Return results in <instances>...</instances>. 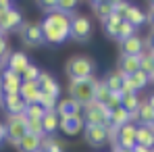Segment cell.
<instances>
[{"label":"cell","instance_id":"obj_1","mask_svg":"<svg viewBox=\"0 0 154 152\" xmlns=\"http://www.w3.org/2000/svg\"><path fill=\"white\" fill-rule=\"evenodd\" d=\"M42 29V38H44V44H50V46H58L63 42L69 40V31H71V17L65 15V13H58V11H52L46 13L44 21L40 23Z\"/></svg>","mask_w":154,"mask_h":152},{"label":"cell","instance_id":"obj_2","mask_svg":"<svg viewBox=\"0 0 154 152\" xmlns=\"http://www.w3.org/2000/svg\"><path fill=\"white\" fill-rule=\"evenodd\" d=\"M94 71H96V63H94V58H90L88 54H73V56L65 63V73L69 75L71 81H79V79L94 77Z\"/></svg>","mask_w":154,"mask_h":152},{"label":"cell","instance_id":"obj_3","mask_svg":"<svg viewBox=\"0 0 154 152\" xmlns=\"http://www.w3.org/2000/svg\"><path fill=\"white\" fill-rule=\"evenodd\" d=\"M83 123L85 125H98V127H110V110L104 106V104H98V102H88L83 106Z\"/></svg>","mask_w":154,"mask_h":152},{"label":"cell","instance_id":"obj_4","mask_svg":"<svg viewBox=\"0 0 154 152\" xmlns=\"http://www.w3.org/2000/svg\"><path fill=\"white\" fill-rule=\"evenodd\" d=\"M96 77H88V79H79V81H71L69 83V92L71 98L79 102L81 106H85L88 102L94 100V90H96Z\"/></svg>","mask_w":154,"mask_h":152},{"label":"cell","instance_id":"obj_5","mask_svg":"<svg viewBox=\"0 0 154 152\" xmlns=\"http://www.w3.org/2000/svg\"><path fill=\"white\" fill-rule=\"evenodd\" d=\"M6 125V142L13 146H19V142L25 135V115H8V123Z\"/></svg>","mask_w":154,"mask_h":152},{"label":"cell","instance_id":"obj_6","mask_svg":"<svg viewBox=\"0 0 154 152\" xmlns=\"http://www.w3.org/2000/svg\"><path fill=\"white\" fill-rule=\"evenodd\" d=\"M94 27L92 21L85 17V15H75L71 17V31H69V38H73L77 42H88L90 36H92Z\"/></svg>","mask_w":154,"mask_h":152},{"label":"cell","instance_id":"obj_7","mask_svg":"<svg viewBox=\"0 0 154 152\" xmlns=\"http://www.w3.org/2000/svg\"><path fill=\"white\" fill-rule=\"evenodd\" d=\"M21 75H17L15 71L6 69L0 73V96H13V94H19V88H21Z\"/></svg>","mask_w":154,"mask_h":152},{"label":"cell","instance_id":"obj_8","mask_svg":"<svg viewBox=\"0 0 154 152\" xmlns=\"http://www.w3.org/2000/svg\"><path fill=\"white\" fill-rule=\"evenodd\" d=\"M23 25V15L19 8H8V11H0V31L8 33V31H17Z\"/></svg>","mask_w":154,"mask_h":152},{"label":"cell","instance_id":"obj_9","mask_svg":"<svg viewBox=\"0 0 154 152\" xmlns=\"http://www.w3.org/2000/svg\"><path fill=\"white\" fill-rule=\"evenodd\" d=\"M135 129H137L135 123H125V125H121L117 129V133H115V146H121V148L131 150V148L135 146Z\"/></svg>","mask_w":154,"mask_h":152},{"label":"cell","instance_id":"obj_10","mask_svg":"<svg viewBox=\"0 0 154 152\" xmlns=\"http://www.w3.org/2000/svg\"><path fill=\"white\" fill-rule=\"evenodd\" d=\"M83 140L94 146V148H100L108 142V129L106 127H98V125H85L83 127Z\"/></svg>","mask_w":154,"mask_h":152},{"label":"cell","instance_id":"obj_11","mask_svg":"<svg viewBox=\"0 0 154 152\" xmlns=\"http://www.w3.org/2000/svg\"><path fill=\"white\" fill-rule=\"evenodd\" d=\"M21 42H23L25 46H29V48L44 44L40 23H23V25H21Z\"/></svg>","mask_w":154,"mask_h":152},{"label":"cell","instance_id":"obj_12","mask_svg":"<svg viewBox=\"0 0 154 152\" xmlns=\"http://www.w3.org/2000/svg\"><path fill=\"white\" fill-rule=\"evenodd\" d=\"M83 119H81V115H73V117H60L58 119V129L65 133V135H69V138H73L77 133H81L83 131Z\"/></svg>","mask_w":154,"mask_h":152},{"label":"cell","instance_id":"obj_13","mask_svg":"<svg viewBox=\"0 0 154 152\" xmlns=\"http://www.w3.org/2000/svg\"><path fill=\"white\" fill-rule=\"evenodd\" d=\"M81 110H83V106L75 102L71 96L69 98H63V100L56 102V108H54V113L58 115V119L60 117H73V115H81Z\"/></svg>","mask_w":154,"mask_h":152},{"label":"cell","instance_id":"obj_14","mask_svg":"<svg viewBox=\"0 0 154 152\" xmlns=\"http://www.w3.org/2000/svg\"><path fill=\"white\" fill-rule=\"evenodd\" d=\"M38 85H40V92H44V94H48V96H54V98L58 100L60 85H58V81H56L50 73L42 71V73H40V77H38Z\"/></svg>","mask_w":154,"mask_h":152},{"label":"cell","instance_id":"obj_15","mask_svg":"<svg viewBox=\"0 0 154 152\" xmlns=\"http://www.w3.org/2000/svg\"><path fill=\"white\" fill-rule=\"evenodd\" d=\"M27 65H29V56L25 52H11V56L6 58V69L15 71L17 75H23Z\"/></svg>","mask_w":154,"mask_h":152},{"label":"cell","instance_id":"obj_16","mask_svg":"<svg viewBox=\"0 0 154 152\" xmlns=\"http://www.w3.org/2000/svg\"><path fill=\"white\" fill-rule=\"evenodd\" d=\"M2 106L6 108V115H23L27 104L19 94H13V96H2Z\"/></svg>","mask_w":154,"mask_h":152},{"label":"cell","instance_id":"obj_17","mask_svg":"<svg viewBox=\"0 0 154 152\" xmlns=\"http://www.w3.org/2000/svg\"><path fill=\"white\" fill-rule=\"evenodd\" d=\"M121 52L125 56H137L144 52V40L140 36H131L129 40H123L121 42Z\"/></svg>","mask_w":154,"mask_h":152},{"label":"cell","instance_id":"obj_18","mask_svg":"<svg viewBox=\"0 0 154 152\" xmlns=\"http://www.w3.org/2000/svg\"><path fill=\"white\" fill-rule=\"evenodd\" d=\"M135 144L144 148H154V131L150 125H137L135 129Z\"/></svg>","mask_w":154,"mask_h":152},{"label":"cell","instance_id":"obj_19","mask_svg":"<svg viewBox=\"0 0 154 152\" xmlns=\"http://www.w3.org/2000/svg\"><path fill=\"white\" fill-rule=\"evenodd\" d=\"M40 94V85L38 81H21V88H19V96L25 100V104H33L35 98Z\"/></svg>","mask_w":154,"mask_h":152},{"label":"cell","instance_id":"obj_20","mask_svg":"<svg viewBox=\"0 0 154 152\" xmlns=\"http://www.w3.org/2000/svg\"><path fill=\"white\" fill-rule=\"evenodd\" d=\"M123 21H127L129 25H133L135 29H137L140 25L146 23V15L142 13L140 6H133V4H131V6L127 8V13H125V17H123Z\"/></svg>","mask_w":154,"mask_h":152},{"label":"cell","instance_id":"obj_21","mask_svg":"<svg viewBox=\"0 0 154 152\" xmlns=\"http://www.w3.org/2000/svg\"><path fill=\"white\" fill-rule=\"evenodd\" d=\"M125 79H127V75L117 69V71H112V73H108V75L104 77V85H106L110 92H121V85H123Z\"/></svg>","mask_w":154,"mask_h":152},{"label":"cell","instance_id":"obj_22","mask_svg":"<svg viewBox=\"0 0 154 152\" xmlns=\"http://www.w3.org/2000/svg\"><path fill=\"white\" fill-rule=\"evenodd\" d=\"M119 71L121 73H125V75H133V73H137L140 71V60H137V56H121V60H119Z\"/></svg>","mask_w":154,"mask_h":152},{"label":"cell","instance_id":"obj_23","mask_svg":"<svg viewBox=\"0 0 154 152\" xmlns=\"http://www.w3.org/2000/svg\"><path fill=\"white\" fill-rule=\"evenodd\" d=\"M42 129H44V138H50L52 133L58 129V115L50 110V113H46L44 117H42Z\"/></svg>","mask_w":154,"mask_h":152},{"label":"cell","instance_id":"obj_24","mask_svg":"<svg viewBox=\"0 0 154 152\" xmlns=\"http://www.w3.org/2000/svg\"><path fill=\"white\" fill-rule=\"evenodd\" d=\"M125 123H131V115H129L123 106H119V108L110 110V127L119 129V127L125 125Z\"/></svg>","mask_w":154,"mask_h":152},{"label":"cell","instance_id":"obj_25","mask_svg":"<svg viewBox=\"0 0 154 152\" xmlns=\"http://www.w3.org/2000/svg\"><path fill=\"white\" fill-rule=\"evenodd\" d=\"M121 106L131 115V119H137V106H140V96L137 94H121Z\"/></svg>","mask_w":154,"mask_h":152},{"label":"cell","instance_id":"obj_26","mask_svg":"<svg viewBox=\"0 0 154 152\" xmlns=\"http://www.w3.org/2000/svg\"><path fill=\"white\" fill-rule=\"evenodd\" d=\"M135 117L140 119V123H142V125H150V123L154 121V108L148 104V102L140 100V106H137Z\"/></svg>","mask_w":154,"mask_h":152},{"label":"cell","instance_id":"obj_27","mask_svg":"<svg viewBox=\"0 0 154 152\" xmlns=\"http://www.w3.org/2000/svg\"><path fill=\"white\" fill-rule=\"evenodd\" d=\"M137 60H140V71L146 73L150 81H154V60H152V56H150V52L137 54Z\"/></svg>","mask_w":154,"mask_h":152},{"label":"cell","instance_id":"obj_28","mask_svg":"<svg viewBox=\"0 0 154 152\" xmlns=\"http://www.w3.org/2000/svg\"><path fill=\"white\" fill-rule=\"evenodd\" d=\"M19 148H21V152L40 150V148H42V138H35V135H31V133H25L23 140L19 142Z\"/></svg>","mask_w":154,"mask_h":152},{"label":"cell","instance_id":"obj_29","mask_svg":"<svg viewBox=\"0 0 154 152\" xmlns=\"http://www.w3.org/2000/svg\"><path fill=\"white\" fill-rule=\"evenodd\" d=\"M92 8H94V13H96V17H98L100 21L108 19V17L112 15V6H110L108 0H94V2H92Z\"/></svg>","mask_w":154,"mask_h":152},{"label":"cell","instance_id":"obj_30","mask_svg":"<svg viewBox=\"0 0 154 152\" xmlns=\"http://www.w3.org/2000/svg\"><path fill=\"white\" fill-rule=\"evenodd\" d=\"M123 23V17H119V15H110L108 19H104L102 21V27H104V31L110 36V38H115L117 40V31H119V25Z\"/></svg>","mask_w":154,"mask_h":152},{"label":"cell","instance_id":"obj_31","mask_svg":"<svg viewBox=\"0 0 154 152\" xmlns=\"http://www.w3.org/2000/svg\"><path fill=\"white\" fill-rule=\"evenodd\" d=\"M127 79L131 81V85H133V90H135V92L144 90V88H146V85L150 83V79H148V75H146V73H142V71H137V73L129 75Z\"/></svg>","mask_w":154,"mask_h":152},{"label":"cell","instance_id":"obj_32","mask_svg":"<svg viewBox=\"0 0 154 152\" xmlns=\"http://www.w3.org/2000/svg\"><path fill=\"white\" fill-rule=\"evenodd\" d=\"M108 96H110V90L104 85V81H98V83H96V90H94V102H98V104H104V106H106Z\"/></svg>","mask_w":154,"mask_h":152},{"label":"cell","instance_id":"obj_33","mask_svg":"<svg viewBox=\"0 0 154 152\" xmlns=\"http://www.w3.org/2000/svg\"><path fill=\"white\" fill-rule=\"evenodd\" d=\"M25 131L35 135V138H44V129H42V119H25Z\"/></svg>","mask_w":154,"mask_h":152},{"label":"cell","instance_id":"obj_34","mask_svg":"<svg viewBox=\"0 0 154 152\" xmlns=\"http://www.w3.org/2000/svg\"><path fill=\"white\" fill-rule=\"evenodd\" d=\"M35 102H38V104H40L46 113H50V110H54V108H56V102H58V100H56L54 96H48V94L40 92V94H38V98H35Z\"/></svg>","mask_w":154,"mask_h":152},{"label":"cell","instance_id":"obj_35","mask_svg":"<svg viewBox=\"0 0 154 152\" xmlns=\"http://www.w3.org/2000/svg\"><path fill=\"white\" fill-rule=\"evenodd\" d=\"M25 119H42L44 115H46V110L38 104V102H33V104H27L25 106Z\"/></svg>","mask_w":154,"mask_h":152},{"label":"cell","instance_id":"obj_36","mask_svg":"<svg viewBox=\"0 0 154 152\" xmlns=\"http://www.w3.org/2000/svg\"><path fill=\"white\" fill-rule=\"evenodd\" d=\"M131 36H135V27L129 25L127 21H123V23L119 25V31H117V40L123 42V40H129Z\"/></svg>","mask_w":154,"mask_h":152},{"label":"cell","instance_id":"obj_37","mask_svg":"<svg viewBox=\"0 0 154 152\" xmlns=\"http://www.w3.org/2000/svg\"><path fill=\"white\" fill-rule=\"evenodd\" d=\"M40 73H42V71H40L35 65H31V63H29V65H27V69L23 71V75H21V79H23V81H38Z\"/></svg>","mask_w":154,"mask_h":152},{"label":"cell","instance_id":"obj_38","mask_svg":"<svg viewBox=\"0 0 154 152\" xmlns=\"http://www.w3.org/2000/svg\"><path fill=\"white\" fill-rule=\"evenodd\" d=\"M77 6L75 0H56V11L58 13H65V15H69V13H73Z\"/></svg>","mask_w":154,"mask_h":152},{"label":"cell","instance_id":"obj_39","mask_svg":"<svg viewBox=\"0 0 154 152\" xmlns=\"http://www.w3.org/2000/svg\"><path fill=\"white\" fill-rule=\"evenodd\" d=\"M110 6H112V13H115V15H119V17H125V13H127V8L131 6V2L115 0V2H110Z\"/></svg>","mask_w":154,"mask_h":152},{"label":"cell","instance_id":"obj_40","mask_svg":"<svg viewBox=\"0 0 154 152\" xmlns=\"http://www.w3.org/2000/svg\"><path fill=\"white\" fill-rule=\"evenodd\" d=\"M42 148L46 152H63V148H60L52 138H42Z\"/></svg>","mask_w":154,"mask_h":152},{"label":"cell","instance_id":"obj_41","mask_svg":"<svg viewBox=\"0 0 154 152\" xmlns=\"http://www.w3.org/2000/svg\"><path fill=\"white\" fill-rule=\"evenodd\" d=\"M119 106H121V94H119V92H110L108 102H106V108H108V110H115V108H119Z\"/></svg>","mask_w":154,"mask_h":152},{"label":"cell","instance_id":"obj_42","mask_svg":"<svg viewBox=\"0 0 154 152\" xmlns=\"http://www.w3.org/2000/svg\"><path fill=\"white\" fill-rule=\"evenodd\" d=\"M146 21H148V23H152V27H154V2L150 4V13L146 15Z\"/></svg>","mask_w":154,"mask_h":152},{"label":"cell","instance_id":"obj_43","mask_svg":"<svg viewBox=\"0 0 154 152\" xmlns=\"http://www.w3.org/2000/svg\"><path fill=\"white\" fill-rule=\"evenodd\" d=\"M15 4L13 2H8V0H0V11H8V8H13Z\"/></svg>","mask_w":154,"mask_h":152},{"label":"cell","instance_id":"obj_44","mask_svg":"<svg viewBox=\"0 0 154 152\" xmlns=\"http://www.w3.org/2000/svg\"><path fill=\"white\" fill-rule=\"evenodd\" d=\"M2 140H6V125L0 121V142H2Z\"/></svg>","mask_w":154,"mask_h":152},{"label":"cell","instance_id":"obj_45","mask_svg":"<svg viewBox=\"0 0 154 152\" xmlns=\"http://www.w3.org/2000/svg\"><path fill=\"white\" fill-rule=\"evenodd\" d=\"M148 46H150L152 52H154V29H152V33H150V38H148Z\"/></svg>","mask_w":154,"mask_h":152},{"label":"cell","instance_id":"obj_46","mask_svg":"<svg viewBox=\"0 0 154 152\" xmlns=\"http://www.w3.org/2000/svg\"><path fill=\"white\" fill-rule=\"evenodd\" d=\"M112 152H133V150H127V148H121V146H115Z\"/></svg>","mask_w":154,"mask_h":152},{"label":"cell","instance_id":"obj_47","mask_svg":"<svg viewBox=\"0 0 154 152\" xmlns=\"http://www.w3.org/2000/svg\"><path fill=\"white\" fill-rule=\"evenodd\" d=\"M148 104H150V106H152V108H154V94H152V96H150V100H148Z\"/></svg>","mask_w":154,"mask_h":152},{"label":"cell","instance_id":"obj_48","mask_svg":"<svg viewBox=\"0 0 154 152\" xmlns=\"http://www.w3.org/2000/svg\"><path fill=\"white\" fill-rule=\"evenodd\" d=\"M2 40H4V33H2V31H0V42H2Z\"/></svg>","mask_w":154,"mask_h":152},{"label":"cell","instance_id":"obj_49","mask_svg":"<svg viewBox=\"0 0 154 152\" xmlns=\"http://www.w3.org/2000/svg\"><path fill=\"white\" fill-rule=\"evenodd\" d=\"M35 152H46V150H44V148H40V150H35Z\"/></svg>","mask_w":154,"mask_h":152},{"label":"cell","instance_id":"obj_50","mask_svg":"<svg viewBox=\"0 0 154 152\" xmlns=\"http://www.w3.org/2000/svg\"><path fill=\"white\" fill-rule=\"evenodd\" d=\"M150 127H152V131H154V121H152V123H150Z\"/></svg>","mask_w":154,"mask_h":152},{"label":"cell","instance_id":"obj_51","mask_svg":"<svg viewBox=\"0 0 154 152\" xmlns=\"http://www.w3.org/2000/svg\"><path fill=\"white\" fill-rule=\"evenodd\" d=\"M150 56H152V60H154V52H150Z\"/></svg>","mask_w":154,"mask_h":152},{"label":"cell","instance_id":"obj_52","mask_svg":"<svg viewBox=\"0 0 154 152\" xmlns=\"http://www.w3.org/2000/svg\"><path fill=\"white\" fill-rule=\"evenodd\" d=\"M0 106H2V96H0Z\"/></svg>","mask_w":154,"mask_h":152},{"label":"cell","instance_id":"obj_53","mask_svg":"<svg viewBox=\"0 0 154 152\" xmlns=\"http://www.w3.org/2000/svg\"><path fill=\"white\" fill-rule=\"evenodd\" d=\"M0 65H2V60H0Z\"/></svg>","mask_w":154,"mask_h":152}]
</instances>
